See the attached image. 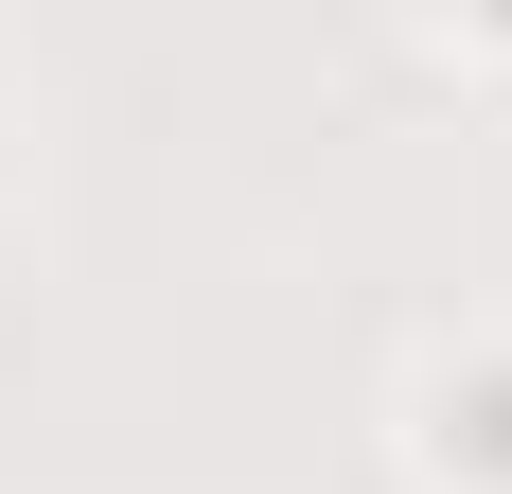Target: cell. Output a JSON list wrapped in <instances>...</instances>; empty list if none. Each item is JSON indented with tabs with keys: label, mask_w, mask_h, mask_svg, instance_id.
<instances>
[{
	"label": "cell",
	"mask_w": 512,
	"mask_h": 494,
	"mask_svg": "<svg viewBox=\"0 0 512 494\" xmlns=\"http://www.w3.org/2000/svg\"><path fill=\"white\" fill-rule=\"evenodd\" d=\"M407 477L424 494H512V318L407 353Z\"/></svg>",
	"instance_id": "obj_1"
},
{
	"label": "cell",
	"mask_w": 512,
	"mask_h": 494,
	"mask_svg": "<svg viewBox=\"0 0 512 494\" xmlns=\"http://www.w3.org/2000/svg\"><path fill=\"white\" fill-rule=\"evenodd\" d=\"M424 53H442V71H512V18L495 36H424Z\"/></svg>",
	"instance_id": "obj_2"
}]
</instances>
